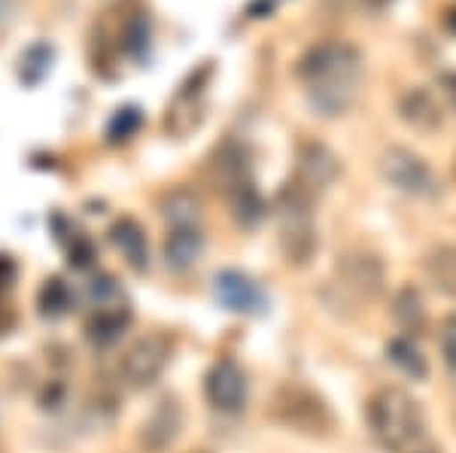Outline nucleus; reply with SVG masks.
Instances as JSON below:
<instances>
[{"label":"nucleus","mask_w":456,"mask_h":453,"mask_svg":"<svg viewBox=\"0 0 456 453\" xmlns=\"http://www.w3.org/2000/svg\"><path fill=\"white\" fill-rule=\"evenodd\" d=\"M399 113L408 125H414L417 131H436L441 128V107L426 89H411L402 98Z\"/></svg>","instance_id":"obj_15"},{"label":"nucleus","mask_w":456,"mask_h":453,"mask_svg":"<svg viewBox=\"0 0 456 453\" xmlns=\"http://www.w3.org/2000/svg\"><path fill=\"white\" fill-rule=\"evenodd\" d=\"M338 177V158L322 143H301L296 186L307 195H316Z\"/></svg>","instance_id":"obj_12"},{"label":"nucleus","mask_w":456,"mask_h":453,"mask_svg":"<svg viewBox=\"0 0 456 453\" xmlns=\"http://www.w3.org/2000/svg\"><path fill=\"white\" fill-rule=\"evenodd\" d=\"M180 429H183V408H180V401H176L174 396H165L156 408H152L150 417L143 420L141 444H143L146 450L161 453V450H167L176 441Z\"/></svg>","instance_id":"obj_10"},{"label":"nucleus","mask_w":456,"mask_h":453,"mask_svg":"<svg viewBox=\"0 0 456 453\" xmlns=\"http://www.w3.org/2000/svg\"><path fill=\"white\" fill-rule=\"evenodd\" d=\"M49 61H53V49L37 43V46H31L25 55H21V77H28L31 68H37V77H43V73L49 70Z\"/></svg>","instance_id":"obj_20"},{"label":"nucleus","mask_w":456,"mask_h":453,"mask_svg":"<svg viewBox=\"0 0 456 453\" xmlns=\"http://www.w3.org/2000/svg\"><path fill=\"white\" fill-rule=\"evenodd\" d=\"M110 240H113V247L122 253V259L128 262L134 271H146V265H150V240H146L143 229L134 219L131 216L119 219V222L110 229Z\"/></svg>","instance_id":"obj_14"},{"label":"nucleus","mask_w":456,"mask_h":453,"mask_svg":"<svg viewBox=\"0 0 456 453\" xmlns=\"http://www.w3.org/2000/svg\"><path fill=\"white\" fill-rule=\"evenodd\" d=\"M213 292H216L219 304L234 313H262L268 308V298H265V292L259 283L253 280V277L240 274V271H223L216 274V280H213Z\"/></svg>","instance_id":"obj_9"},{"label":"nucleus","mask_w":456,"mask_h":453,"mask_svg":"<svg viewBox=\"0 0 456 453\" xmlns=\"http://www.w3.org/2000/svg\"><path fill=\"white\" fill-rule=\"evenodd\" d=\"M146 43H150V21L137 12V16L125 25V49H128L131 55H141L146 49Z\"/></svg>","instance_id":"obj_19"},{"label":"nucleus","mask_w":456,"mask_h":453,"mask_svg":"<svg viewBox=\"0 0 456 453\" xmlns=\"http://www.w3.org/2000/svg\"><path fill=\"white\" fill-rule=\"evenodd\" d=\"M380 171L404 195L429 198V195L438 192V180L432 174V167L411 150H402V146H389L384 156H380Z\"/></svg>","instance_id":"obj_7"},{"label":"nucleus","mask_w":456,"mask_h":453,"mask_svg":"<svg viewBox=\"0 0 456 453\" xmlns=\"http://www.w3.org/2000/svg\"><path fill=\"white\" fill-rule=\"evenodd\" d=\"M70 304V292L64 287L61 280H46V287L40 292V308L43 313H49V317H61L64 311H68Z\"/></svg>","instance_id":"obj_18"},{"label":"nucleus","mask_w":456,"mask_h":453,"mask_svg":"<svg viewBox=\"0 0 456 453\" xmlns=\"http://www.w3.org/2000/svg\"><path fill=\"white\" fill-rule=\"evenodd\" d=\"M314 195H307L305 189H298L296 182L283 189L277 195V235H281V247L289 265H305L311 262L316 250V225L311 214Z\"/></svg>","instance_id":"obj_3"},{"label":"nucleus","mask_w":456,"mask_h":453,"mask_svg":"<svg viewBox=\"0 0 456 453\" xmlns=\"http://www.w3.org/2000/svg\"><path fill=\"white\" fill-rule=\"evenodd\" d=\"M198 453H208V450H198Z\"/></svg>","instance_id":"obj_25"},{"label":"nucleus","mask_w":456,"mask_h":453,"mask_svg":"<svg viewBox=\"0 0 456 453\" xmlns=\"http://www.w3.org/2000/svg\"><path fill=\"white\" fill-rule=\"evenodd\" d=\"M131 323V308L125 304L122 292L113 287L110 280H104L101 287H94V308L88 317V341L98 347H110L122 338V332Z\"/></svg>","instance_id":"obj_6"},{"label":"nucleus","mask_w":456,"mask_h":453,"mask_svg":"<svg viewBox=\"0 0 456 453\" xmlns=\"http://www.w3.org/2000/svg\"><path fill=\"white\" fill-rule=\"evenodd\" d=\"M137 125H141V116H137V109H119L113 128H110V137H113V141H116V137L125 141V137H128Z\"/></svg>","instance_id":"obj_22"},{"label":"nucleus","mask_w":456,"mask_h":453,"mask_svg":"<svg viewBox=\"0 0 456 453\" xmlns=\"http://www.w3.org/2000/svg\"><path fill=\"white\" fill-rule=\"evenodd\" d=\"M210 77V68H204L198 77H192V83L183 85L180 94L174 98V104L167 107V119H165V128L171 131L176 137H186L189 131L198 128L201 122V109H204V83Z\"/></svg>","instance_id":"obj_11"},{"label":"nucleus","mask_w":456,"mask_h":453,"mask_svg":"<svg viewBox=\"0 0 456 453\" xmlns=\"http://www.w3.org/2000/svg\"><path fill=\"white\" fill-rule=\"evenodd\" d=\"M204 250L201 222H167L165 238V259L174 271H189Z\"/></svg>","instance_id":"obj_13"},{"label":"nucleus","mask_w":456,"mask_h":453,"mask_svg":"<svg viewBox=\"0 0 456 453\" xmlns=\"http://www.w3.org/2000/svg\"><path fill=\"white\" fill-rule=\"evenodd\" d=\"M426 271H429L432 283L447 292V295H456V250L451 247H441L438 253H432L426 259Z\"/></svg>","instance_id":"obj_16"},{"label":"nucleus","mask_w":456,"mask_h":453,"mask_svg":"<svg viewBox=\"0 0 456 453\" xmlns=\"http://www.w3.org/2000/svg\"><path fill=\"white\" fill-rule=\"evenodd\" d=\"M369 426L387 453H441L420 401L399 386L374 392L369 401Z\"/></svg>","instance_id":"obj_2"},{"label":"nucleus","mask_w":456,"mask_h":453,"mask_svg":"<svg viewBox=\"0 0 456 453\" xmlns=\"http://www.w3.org/2000/svg\"><path fill=\"white\" fill-rule=\"evenodd\" d=\"M204 396L216 411L223 414H240L249 396L247 375L234 360H219L210 365L208 377H204Z\"/></svg>","instance_id":"obj_8"},{"label":"nucleus","mask_w":456,"mask_h":453,"mask_svg":"<svg viewBox=\"0 0 456 453\" xmlns=\"http://www.w3.org/2000/svg\"><path fill=\"white\" fill-rule=\"evenodd\" d=\"M387 353H389V360H393V365H399L404 375H411V377L429 375V368H426V356L420 353V347H417L411 338H395Z\"/></svg>","instance_id":"obj_17"},{"label":"nucleus","mask_w":456,"mask_h":453,"mask_svg":"<svg viewBox=\"0 0 456 453\" xmlns=\"http://www.w3.org/2000/svg\"><path fill=\"white\" fill-rule=\"evenodd\" d=\"M441 89H444V94L451 98V104L456 109V73H444V77H441Z\"/></svg>","instance_id":"obj_23"},{"label":"nucleus","mask_w":456,"mask_h":453,"mask_svg":"<svg viewBox=\"0 0 456 453\" xmlns=\"http://www.w3.org/2000/svg\"><path fill=\"white\" fill-rule=\"evenodd\" d=\"M441 353H444V365L456 381V313L441 328Z\"/></svg>","instance_id":"obj_21"},{"label":"nucleus","mask_w":456,"mask_h":453,"mask_svg":"<svg viewBox=\"0 0 456 453\" xmlns=\"http://www.w3.org/2000/svg\"><path fill=\"white\" fill-rule=\"evenodd\" d=\"M174 356V341L165 332H152L137 338L119 360V381L128 390H146L165 375Z\"/></svg>","instance_id":"obj_5"},{"label":"nucleus","mask_w":456,"mask_h":453,"mask_svg":"<svg viewBox=\"0 0 456 453\" xmlns=\"http://www.w3.org/2000/svg\"><path fill=\"white\" fill-rule=\"evenodd\" d=\"M296 73L305 85L307 104L332 119L356 104L362 85V55L344 40H322L298 58Z\"/></svg>","instance_id":"obj_1"},{"label":"nucleus","mask_w":456,"mask_h":453,"mask_svg":"<svg viewBox=\"0 0 456 453\" xmlns=\"http://www.w3.org/2000/svg\"><path fill=\"white\" fill-rule=\"evenodd\" d=\"M12 6H16V0H0V19H4V16H10V12H12Z\"/></svg>","instance_id":"obj_24"},{"label":"nucleus","mask_w":456,"mask_h":453,"mask_svg":"<svg viewBox=\"0 0 456 453\" xmlns=\"http://www.w3.org/2000/svg\"><path fill=\"white\" fill-rule=\"evenodd\" d=\"M216 167H219V180H223L225 198L232 204L234 219H238L240 225H256L265 216V204H262L259 189H256V182H253V174H249L244 150L225 146L216 158Z\"/></svg>","instance_id":"obj_4"}]
</instances>
